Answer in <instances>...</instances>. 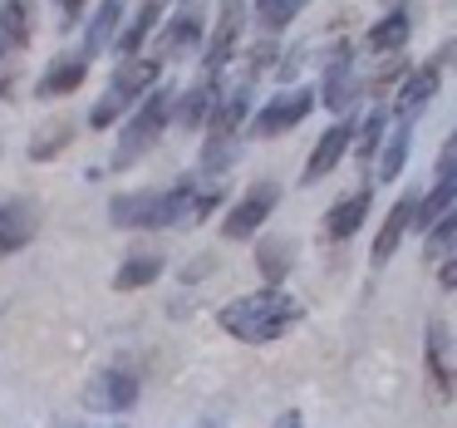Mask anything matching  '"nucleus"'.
Here are the masks:
<instances>
[{
    "mask_svg": "<svg viewBox=\"0 0 457 428\" xmlns=\"http://www.w3.org/2000/svg\"><path fill=\"white\" fill-rule=\"evenodd\" d=\"M295 320H300V300L286 296V290H276V286L256 290V296H241V300H231V306L221 310V330L237 335V340H246V345L280 340Z\"/></svg>",
    "mask_w": 457,
    "mask_h": 428,
    "instance_id": "1",
    "label": "nucleus"
},
{
    "mask_svg": "<svg viewBox=\"0 0 457 428\" xmlns=\"http://www.w3.org/2000/svg\"><path fill=\"white\" fill-rule=\"evenodd\" d=\"M172 123V94L168 89H148L143 94V109L129 119V129H123V143H119V153H113V163L119 168H129L138 153H148L153 143L162 138V129Z\"/></svg>",
    "mask_w": 457,
    "mask_h": 428,
    "instance_id": "2",
    "label": "nucleus"
},
{
    "mask_svg": "<svg viewBox=\"0 0 457 428\" xmlns=\"http://www.w3.org/2000/svg\"><path fill=\"white\" fill-rule=\"evenodd\" d=\"M310 109H315V94L310 89H286L251 119V133H256V138H276V133H286V129H300Z\"/></svg>",
    "mask_w": 457,
    "mask_h": 428,
    "instance_id": "3",
    "label": "nucleus"
},
{
    "mask_svg": "<svg viewBox=\"0 0 457 428\" xmlns=\"http://www.w3.org/2000/svg\"><path fill=\"white\" fill-rule=\"evenodd\" d=\"M276 197H280L276 182H256V188H251L246 197H241L237 207H231V217L221 222V237H227V241H246V237H256L261 222L270 217V207H276Z\"/></svg>",
    "mask_w": 457,
    "mask_h": 428,
    "instance_id": "4",
    "label": "nucleus"
},
{
    "mask_svg": "<svg viewBox=\"0 0 457 428\" xmlns=\"http://www.w3.org/2000/svg\"><path fill=\"white\" fill-rule=\"evenodd\" d=\"M241 25H246V5H241V0H221L217 30H212V45H207V74H217V70L231 64L237 40H241Z\"/></svg>",
    "mask_w": 457,
    "mask_h": 428,
    "instance_id": "5",
    "label": "nucleus"
},
{
    "mask_svg": "<svg viewBox=\"0 0 457 428\" xmlns=\"http://www.w3.org/2000/svg\"><path fill=\"white\" fill-rule=\"evenodd\" d=\"M138 399V374L133 369H104L89 384V408H104V414H123Z\"/></svg>",
    "mask_w": 457,
    "mask_h": 428,
    "instance_id": "6",
    "label": "nucleus"
},
{
    "mask_svg": "<svg viewBox=\"0 0 457 428\" xmlns=\"http://www.w3.org/2000/svg\"><path fill=\"white\" fill-rule=\"evenodd\" d=\"M349 138H354V129H349L345 119H339L335 129L320 133L315 153H310V163H305V182H320L325 172H335V168H339V158L349 153Z\"/></svg>",
    "mask_w": 457,
    "mask_h": 428,
    "instance_id": "7",
    "label": "nucleus"
},
{
    "mask_svg": "<svg viewBox=\"0 0 457 428\" xmlns=\"http://www.w3.org/2000/svg\"><path fill=\"white\" fill-rule=\"evenodd\" d=\"M246 99H251V89H246V84H241V89H231L227 99H217V109H212V143H207V158L221 148V143H231V138H237L241 119H246Z\"/></svg>",
    "mask_w": 457,
    "mask_h": 428,
    "instance_id": "8",
    "label": "nucleus"
},
{
    "mask_svg": "<svg viewBox=\"0 0 457 428\" xmlns=\"http://www.w3.org/2000/svg\"><path fill=\"white\" fill-rule=\"evenodd\" d=\"M413 212H418V197H403V202H394V207H388L384 227H378V237H374V261H378V266H384V261L398 251L403 231L413 227Z\"/></svg>",
    "mask_w": 457,
    "mask_h": 428,
    "instance_id": "9",
    "label": "nucleus"
},
{
    "mask_svg": "<svg viewBox=\"0 0 457 428\" xmlns=\"http://www.w3.org/2000/svg\"><path fill=\"white\" fill-rule=\"evenodd\" d=\"M35 237V212L15 197H0V251H21Z\"/></svg>",
    "mask_w": 457,
    "mask_h": 428,
    "instance_id": "10",
    "label": "nucleus"
},
{
    "mask_svg": "<svg viewBox=\"0 0 457 428\" xmlns=\"http://www.w3.org/2000/svg\"><path fill=\"white\" fill-rule=\"evenodd\" d=\"M158 84V60H123L119 64V74H113V99H123V104H133V99H143V94Z\"/></svg>",
    "mask_w": 457,
    "mask_h": 428,
    "instance_id": "11",
    "label": "nucleus"
},
{
    "mask_svg": "<svg viewBox=\"0 0 457 428\" xmlns=\"http://www.w3.org/2000/svg\"><path fill=\"white\" fill-rule=\"evenodd\" d=\"M437 94V64H423V70L413 74V80L398 89V119H413V113H423L428 104H433Z\"/></svg>",
    "mask_w": 457,
    "mask_h": 428,
    "instance_id": "12",
    "label": "nucleus"
},
{
    "mask_svg": "<svg viewBox=\"0 0 457 428\" xmlns=\"http://www.w3.org/2000/svg\"><path fill=\"white\" fill-rule=\"evenodd\" d=\"M408 30H413V11H394V15H384V21H378L374 30H369V50H374V55H394V50H403Z\"/></svg>",
    "mask_w": 457,
    "mask_h": 428,
    "instance_id": "13",
    "label": "nucleus"
},
{
    "mask_svg": "<svg viewBox=\"0 0 457 428\" xmlns=\"http://www.w3.org/2000/svg\"><path fill=\"white\" fill-rule=\"evenodd\" d=\"M364 212H369V188H359V192H349L345 202H335V207H329V237H339V241L354 237Z\"/></svg>",
    "mask_w": 457,
    "mask_h": 428,
    "instance_id": "14",
    "label": "nucleus"
},
{
    "mask_svg": "<svg viewBox=\"0 0 457 428\" xmlns=\"http://www.w3.org/2000/svg\"><path fill=\"white\" fill-rule=\"evenodd\" d=\"M158 271H162L158 251H129V261L119 266L113 286H119V290H138V286H148V281H158Z\"/></svg>",
    "mask_w": 457,
    "mask_h": 428,
    "instance_id": "15",
    "label": "nucleus"
},
{
    "mask_svg": "<svg viewBox=\"0 0 457 428\" xmlns=\"http://www.w3.org/2000/svg\"><path fill=\"white\" fill-rule=\"evenodd\" d=\"M453 202H457V178H453V172H437V188L428 192L423 202H418L413 222H418V227H433L443 212H453Z\"/></svg>",
    "mask_w": 457,
    "mask_h": 428,
    "instance_id": "16",
    "label": "nucleus"
},
{
    "mask_svg": "<svg viewBox=\"0 0 457 428\" xmlns=\"http://www.w3.org/2000/svg\"><path fill=\"white\" fill-rule=\"evenodd\" d=\"M158 15H162V0H143L138 11H133L129 30L119 35V50L129 55V60H133V55L143 50V40H148V35H153V25H158Z\"/></svg>",
    "mask_w": 457,
    "mask_h": 428,
    "instance_id": "17",
    "label": "nucleus"
},
{
    "mask_svg": "<svg viewBox=\"0 0 457 428\" xmlns=\"http://www.w3.org/2000/svg\"><path fill=\"white\" fill-rule=\"evenodd\" d=\"M84 74H89V64H84V60H60V64H50V74L40 80V99L74 94V89L84 84Z\"/></svg>",
    "mask_w": 457,
    "mask_h": 428,
    "instance_id": "18",
    "label": "nucleus"
},
{
    "mask_svg": "<svg viewBox=\"0 0 457 428\" xmlns=\"http://www.w3.org/2000/svg\"><path fill=\"white\" fill-rule=\"evenodd\" d=\"M212 104H217V74H207V80L197 84V89L187 94V99L178 104V109H172V119L182 123V129H197L202 119H207V109Z\"/></svg>",
    "mask_w": 457,
    "mask_h": 428,
    "instance_id": "19",
    "label": "nucleus"
},
{
    "mask_svg": "<svg viewBox=\"0 0 457 428\" xmlns=\"http://www.w3.org/2000/svg\"><path fill=\"white\" fill-rule=\"evenodd\" d=\"M197 35H202V15H197V11H182L178 21H172L168 30H162V40H158V60H172V55L187 50V45L197 40Z\"/></svg>",
    "mask_w": 457,
    "mask_h": 428,
    "instance_id": "20",
    "label": "nucleus"
},
{
    "mask_svg": "<svg viewBox=\"0 0 457 428\" xmlns=\"http://www.w3.org/2000/svg\"><path fill=\"white\" fill-rule=\"evenodd\" d=\"M349 94H354V80H349V50H339V64H329V74H325V109H335V113H345L349 109Z\"/></svg>",
    "mask_w": 457,
    "mask_h": 428,
    "instance_id": "21",
    "label": "nucleus"
},
{
    "mask_svg": "<svg viewBox=\"0 0 457 428\" xmlns=\"http://www.w3.org/2000/svg\"><path fill=\"white\" fill-rule=\"evenodd\" d=\"M153 197H158V192H123V197H113V222H119V227H148Z\"/></svg>",
    "mask_w": 457,
    "mask_h": 428,
    "instance_id": "22",
    "label": "nucleus"
},
{
    "mask_svg": "<svg viewBox=\"0 0 457 428\" xmlns=\"http://www.w3.org/2000/svg\"><path fill=\"white\" fill-rule=\"evenodd\" d=\"M403 158H408V119H403V123H398V129L384 138V158H378V182L398 178V168H403Z\"/></svg>",
    "mask_w": 457,
    "mask_h": 428,
    "instance_id": "23",
    "label": "nucleus"
},
{
    "mask_svg": "<svg viewBox=\"0 0 457 428\" xmlns=\"http://www.w3.org/2000/svg\"><path fill=\"white\" fill-rule=\"evenodd\" d=\"M30 35V11H25V0H5L0 5V45H21Z\"/></svg>",
    "mask_w": 457,
    "mask_h": 428,
    "instance_id": "24",
    "label": "nucleus"
},
{
    "mask_svg": "<svg viewBox=\"0 0 457 428\" xmlns=\"http://www.w3.org/2000/svg\"><path fill=\"white\" fill-rule=\"evenodd\" d=\"M295 11H300V0H256V25L266 35H276L295 21Z\"/></svg>",
    "mask_w": 457,
    "mask_h": 428,
    "instance_id": "25",
    "label": "nucleus"
},
{
    "mask_svg": "<svg viewBox=\"0 0 457 428\" xmlns=\"http://www.w3.org/2000/svg\"><path fill=\"white\" fill-rule=\"evenodd\" d=\"M453 247H457V212H443L428 231V261H447Z\"/></svg>",
    "mask_w": 457,
    "mask_h": 428,
    "instance_id": "26",
    "label": "nucleus"
},
{
    "mask_svg": "<svg viewBox=\"0 0 457 428\" xmlns=\"http://www.w3.org/2000/svg\"><path fill=\"white\" fill-rule=\"evenodd\" d=\"M119 11H123V0H104L99 5V15H94V25H89V55L119 35Z\"/></svg>",
    "mask_w": 457,
    "mask_h": 428,
    "instance_id": "27",
    "label": "nucleus"
},
{
    "mask_svg": "<svg viewBox=\"0 0 457 428\" xmlns=\"http://www.w3.org/2000/svg\"><path fill=\"white\" fill-rule=\"evenodd\" d=\"M60 148H70V123H50L40 133V143H30V158H54Z\"/></svg>",
    "mask_w": 457,
    "mask_h": 428,
    "instance_id": "28",
    "label": "nucleus"
},
{
    "mask_svg": "<svg viewBox=\"0 0 457 428\" xmlns=\"http://www.w3.org/2000/svg\"><path fill=\"white\" fill-rule=\"evenodd\" d=\"M378 143H384V113L374 109V113L364 119V133H359V158H374Z\"/></svg>",
    "mask_w": 457,
    "mask_h": 428,
    "instance_id": "29",
    "label": "nucleus"
},
{
    "mask_svg": "<svg viewBox=\"0 0 457 428\" xmlns=\"http://www.w3.org/2000/svg\"><path fill=\"white\" fill-rule=\"evenodd\" d=\"M123 109H129V104H123V99H113V94H109V99H104V104H99V109H94V113H89V123H94V129H109V123H113V119H119V113H123Z\"/></svg>",
    "mask_w": 457,
    "mask_h": 428,
    "instance_id": "30",
    "label": "nucleus"
},
{
    "mask_svg": "<svg viewBox=\"0 0 457 428\" xmlns=\"http://www.w3.org/2000/svg\"><path fill=\"white\" fill-rule=\"evenodd\" d=\"M443 345H447L443 325H433V374H437V384H447V359H443Z\"/></svg>",
    "mask_w": 457,
    "mask_h": 428,
    "instance_id": "31",
    "label": "nucleus"
},
{
    "mask_svg": "<svg viewBox=\"0 0 457 428\" xmlns=\"http://www.w3.org/2000/svg\"><path fill=\"white\" fill-rule=\"evenodd\" d=\"M54 5H60L64 15H79V5H84V0H54Z\"/></svg>",
    "mask_w": 457,
    "mask_h": 428,
    "instance_id": "32",
    "label": "nucleus"
},
{
    "mask_svg": "<svg viewBox=\"0 0 457 428\" xmlns=\"http://www.w3.org/2000/svg\"><path fill=\"white\" fill-rule=\"evenodd\" d=\"M276 428H300V414H280V424Z\"/></svg>",
    "mask_w": 457,
    "mask_h": 428,
    "instance_id": "33",
    "label": "nucleus"
},
{
    "mask_svg": "<svg viewBox=\"0 0 457 428\" xmlns=\"http://www.w3.org/2000/svg\"><path fill=\"white\" fill-rule=\"evenodd\" d=\"M74 428H109V424H74Z\"/></svg>",
    "mask_w": 457,
    "mask_h": 428,
    "instance_id": "34",
    "label": "nucleus"
}]
</instances>
